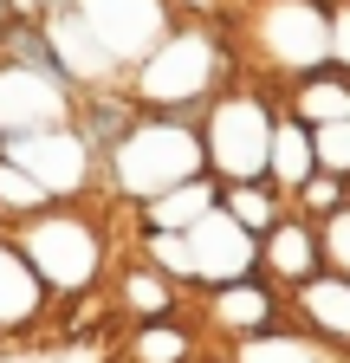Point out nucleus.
Masks as SVG:
<instances>
[{
    "instance_id": "nucleus-21",
    "label": "nucleus",
    "mask_w": 350,
    "mask_h": 363,
    "mask_svg": "<svg viewBox=\"0 0 350 363\" xmlns=\"http://www.w3.org/2000/svg\"><path fill=\"white\" fill-rule=\"evenodd\" d=\"M318 253H324L331 272H350V201L318 220Z\"/></svg>"
},
{
    "instance_id": "nucleus-9",
    "label": "nucleus",
    "mask_w": 350,
    "mask_h": 363,
    "mask_svg": "<svg viewBox=\"0 0 350 363\" xmlns=\"http://www.w3.org/2000/svg\"><path fill=\"white\" fill-rule=\"evenodd\" d=\"M286 325L298 337H318L324 350H350V272L318 266L312 279L286 292Z\"/></svg>"
},
{
    "instance_id": "nucleus-4",
    "label": "nucleus",
    "mask_w": 350,
    "mask_h": 363,
    "mask_svg": "<svg viewBox=\"0 0 350 363\" xmlns=\"http://www.w3.org/2000/svg\"><path fill=\"white\" fill-rule=\"evenodd\" d=\"M273 117H279V91L234 78L227 91H214L201 104V162L214 182H266V143H273Z\"/></svg>"
},
{
    "instance_id": "nucleus-11",
    "label": "nucleus",
    "mask_w": 350,
    "mask_h": 363,
    "mask_svg": "<svg viewBox=\"0 0 350 363\" xmlns=\"http://www.w3.org/2000/svg\"><path fill=\"white\" fill-rule=\"evenodd\" d=\"M104 298L117 305V318H130V325H149V318H175V311H182L175 279L162 266H149L143 253L117 259V272H104Z\"/></svg>"
},
{
    "instance_id": "nucleus-1",
    "label": "nucleus",
    "mask_w": 350,
    "mask_h": 363,
    "mask_svg": "<svg viewBox=\"0 0 350 363\" xmlns=\"http://www.w3.org/2000/svg\"><path fill=\"white\" fill-rule=\"evenodd\" d=\"M240 78V52L227 26H208V20H175L149 52L130 65L117 84L137 98L143 111H169V117H201V104L214 91H227Z\"/></svg>"
},
{
    "instance_id": "nucleus-3",
    "label": "nucleus",
    "mask_w": 350,
    "mask_h": 363,
    "mask_svg": "<svg viewBox=\"0 0 350 363\" xmlns=\"http://www.w3.org/2000/svg\"><path fill=\"white\" fill-rule=\"evenodd\" d=\"M195 175H208L195 117L143 111L137 123L123 130V143L98 162V189H104L117 208H143L149 195L175 189V182H195Z\"/></svg>"
},
{
    "instance_id": "nucleus-12",
    "label": "nucleus",
    "mask_w": 350,
    "mask_h": 363,
    "mask_svg": "<svg viewBox=\"0 0 350 363\" xmlns=\"http://www.w3.org/2000/svg\"><path fill=\"white\" fill-rule=\"evenodd\" d=\"M46 311H52V292L39 286V272L20 259V247H13L7 234H0V337L33 331Z\"/></svg>"
},
{
    "instance_id": "nucleus-22",
    "label": "nucleus",
    "mask_w": 350,
    "mask_h": 363,
    "mask_svg": "<svg viewBox=\"0 0 350 363\" xmlns=\"http://www.w3.org/2000/svg\"><path fill=\"white\" fill-rule=\"evenodd\" d=\"M324 13H331V65L350 78V0H324Z\"/></svg>"
},
{
    "instance_id": "nucleus-10",
    "label": "nucleus",
    "mask_w": 350,
    "mask_h": 363,
    "mask_svg": "<svg viewBox=\"0 0 350 363\" xmlns=\"http://www.w3.org/2000/svg\"><path fill=\"white\" fill-rule=\"evenodd\" d=\"M318 266H324V253H318V220L292 214V201H286V214L253 240V272H259V279H273L279 292H292L298 279H312Z\"/></svg>"
},
{
    "instance_id": "nucleus-14",
    "label": "nucleus",
    "mask_w": 350,
    "mask_h": 363,
    "mask_svg": "<svg viewBox=\"0 0 350 363\" xmlns=\"http://www.w3.org/2000/svg\"><path fill=\"white\" fill-rule=\"evenodd\" d=\"M214 201H221V182H214V175L175 182V189H162V195H149L137 208V227H143V234H182V227H195L201 214H214Z\"/></svg>"
},
{
    "instance_id": "nucleus-13",
    "label": "nucleus",
    "mask_w": 350,
    "mask_h": 363,
    "mask_svg": "<svg viewBox=\"0 0 350 363\" xmlns=\"http://www.w3.org/2000/svg\"><path fill=\"white\" fill-rule=\"evenodd\" d=\"M279 111L298 117L305 130L337 123V117H350V78H344L337 65H318V72H305V78L279 84Z\"/></svg>"
},
{
    "instance_id": "nucleus-8",
    "label": "nucleus",
    "mask_w": 350,
    "mask_h": 363,
    "mask_svg": "<svg viewBox=\"0 0 350 363\" xmlns=\"http://www.w3.org/2000/svg\"><path fill=\"white\" fill-rule=\"evenodd\" d=\"M72 91L78 84H65L52 72H26V65L0 59V143L7 136L52 130V123H72Z\"/></svg>"
},
{
    "instance_id": "nucleus-16",
    "label": "nucleus",
    "mask_w": 350,
    "mask_h": 363,
    "mask_svg": "<svg viewBox=\"0 0 350 363\" xmlns=\"http://www.w3.org/2000/svg\"><path fill=\"white\" fill-rule=\"evenodd\" d=\"M305 175H312V130L279 111L273 117V143H266V182H273L279 195H292Z\"/></svg>"
},
{
    "instance_id": "nucleus-19",
    "label": "nucleus",
    "mask_w": 350,
    "mask_h": 363,
    "mask_svg": "<svg viewBox=\"0 0 350 363\" xmlns=\"http://www.w3.org/2000/svg\"><path fill=\"white\" fill-rule=\"evenodd\" d=\"M292 201V214H305V220H324V214H337L344 201H350V182L344 175H331V169H312L298 182V189L286 195Z\"/></svg>"
},
{
    "instance_id": "nucleus-15",
    "label": "nucleus",
    "mask_w": 350,
    "mask_h": 363,
    "mask_svg": "<svg viewBox=\"0 0 350 363\" xmlns=\"http://www.w3.org/2000/svg\"><path fill=\"white\" fill-rule=\"evenodd\" d=\"M201 337L175 318H149V325H130V344H123V363H195Z\"/></svg>"
},
{
    "instance_id": "nucleus-17",
    "label": "nucleus",
    "mask_w": 350,
    "mask_h": 363,
    "mask_svg": "<svg viewBox=\"0 0 350 363\" xmlns=\"http://www.w3.org/2000/svg\"><path fill=\"white\" fill-rule=\"evenodd\" d=\"M214 208H221L234 227H240V234H266V227L286 214V195L273 189V182H221V201H214Z\"/></svg>"
},
{
    "instance_id": "nucleus-2",
    "label": "nucleus",
    "mask_w": 350,
    "mask_h": 363,
    "mask_svg": "<svg viewBox=\"0 0 350 363\" xmlns=\"http://www.w3.org/2000/svg\"><path fill=\"white\" fill-rule=\"evenodd\" d=\"M20 259L39 272V286L59 298H84V292H98L104 286V272H111V227L91 201H52V208H39L13 227H0Z\"/></svg>"
},
{
    "instance_id": "nucleus-5",
    "label": "nucleus",
    "mask_w": 350,
    "mask_h": 363,
    "mask_svg": "<svg viewBox=\"0 0 350 363\" xmlns=\"http://www.w3.org/2000/svg\"><path fill=\"white\" fill-rule=\"evenodd\" d=\"M234 52H253V65L273 72L279 84L331 65V13H324V0H253L247 7V45H234Z\"/></svg>"
},
{
    "instance_id": "nucleus-6",
    "label": "nucleus",
    "mask_w": 350,
    "mask_h": 363,
    "mask_svg": "<svg viewBox=\"0 0 350 363\" xmlns=\"http://www.w3.org/2000/svg\"><path fill=\"white\" fill-rule=\"evenodd\" d=\"M0 156L20 162L39 189H46L52 201H84L98 189V156L78 143L72 123H52V130H33V136H7L0 143Z\"/></svg>"
},
{
    "instance_id": "nucleus-18",
    "label": "nucleus",
    "mask_w": 350,
    "mask_h": 363,
    "mask_svg": "<svg viewBox=\"0 0 350 363\" xmlns=\"http://www.w3.org/2000/svg\"><path fill=\"white\" fill-rule=\"evenodd\" d=\"M39 208H52V195L39 189L20 162L0 156V227H13V220H26V214H39Z\"/></svg>"
},
{
    "instance_id": "nucleus-20",
    "label": "nucleus",
    "mask_w": 350,
    "mask_h": 363,
    "mask_svg": "<svg viewBox=\"0 0 350 363\" xmlns=\"http://www.w3.org/2000/svg\"><path fill=\"white\" fill-rule=\"evenodd\" d=\"M312 169H331V175H344V182H350V117H337V123H318V130H312Z\"/></svg>"
},
{
    "instance_id": "nucleus-7",
    "label": "nucleus",
    "mask_w": 350,
    "mask_h": 363,
    "mask_svg": "<svg viewBox=\"0 0 350 363\" xmlns=\"http://www.w3.org/2000/svg\"><path fill=\"white\" fill-rule=\"evenodd\" d=\"M201 311H208V331H221L234 344H253L266 331H286V292L259 272H240L227 286H208L201 292Z\"/></svg>"
}]
</instances>
